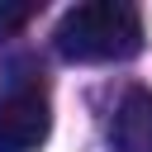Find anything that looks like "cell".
<instances>
[{
	"mask_svg": "<svg viewBox=\"0 0 152 152\" xmlns=\"http://www.w3.org/2000/svg\"><path fill=\"white\" fill-rule=\"evenodd\" d=\"M52 43L66 62H124L142 52V14L124 0H86L62 14Z\"/></svg>",
	"mask_w": 152,
	"mask_h": 152,
	"instance_id": "obj_1",
	"label": "cell"
},
{
	"mask_svg": "<svg viewBox=\"0 0 152 152\" xmlns=\"http://www.w3.org/2000/svg\"><path fill=\"white\" fill-rule=\"evenodd\" d=\"M52 133V104L38 81H14L0 95V152H38Z\"/></svg>",
	"mask_w": 152,
	"mask_h": 152,
	"instance_id": "obj_2",
	"label": "cell"
},
{
	"mask_svg": "<svg viewBox=\"0 0 152 152\" xmlns=\"http://www.w3.org/2000/svg\"><path fill=\"white\" fill-rule=\"evenodd\" d=\"M109 152H152V90L133 86L114 104L109 119Z\"/></svg>",
	"mask_w": 152,
	"mask_h": 152,
	"instance_id": "obj_3",
	"label": "cell"
},
{
	"mask_svg": "<svg viewBox=\"0 0 152 152\" xmlns=\"http://www.w3.org/2000/svg\"><path fill=\"white\" fill-rule=\"evenodd\" d=\"M38 14V5H0V38H10L14 28H24Z\"/></svg>",
	"mask_w": 152,
	"mask_h": 152,
	"instance_id": "obj_4",
	"label": "cell"
}]
</instances>
